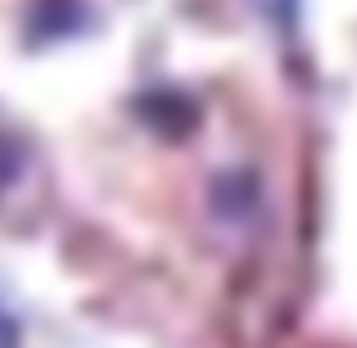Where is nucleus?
<instances>
[{"mask_svg": "<svg viewBox=\"0 0 357 348\" xmlns=\"http://www.w3.org/2000/svg\"><path fill=\"white\" fill-rule=\"evenodd\" d=\"M253 5H258L262 18H271V23H289V9H294V0H253Z\"/></svg>", "mask_w": 357, "mask_h": 348, "instance_id": "1", "label": "nucleus"}, {"mask_svg": "<svg viewBox=\"0 0 357 348\" xmlns=\"http://www.w3.org/2000/svg\"><path fill=\"white\" fill-rule=\"evenodd\" d=\"M0 348H14V326L0 317Z\"/></svg>", "mask_w": 357, "mask_h": 348, "instance_id": "2", "label": "nucleus"}]
</instances>
